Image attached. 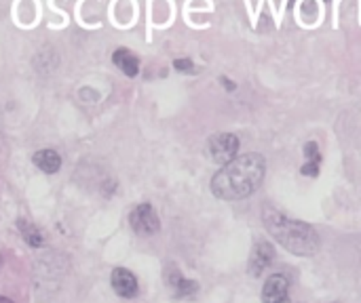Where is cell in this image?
Returning <instances> with one entry per match:
<instances>
[{
  "mask_svg": "<svg viewBox=\"0 0 361 303\" xmlns=\"http://www.w3.org/2000/svg\"><path fill=\"white\" fill-rule=\"evenodd\" d=\"M264 171L267 162L260 154L237 156L214 175L212 192L220 200H243L260 188Z\"/></svg>",
  "mask_w": 361,
  "mask_h": 303,
  "instance_id": "obj_1",
  "label": "cell"
},
{
  "mask_svg": "<svg viewBox=\"0 0 361 303\" xmlns=\"http://www.w3.org/2000/svg\"><path fill=\"white\" fill-rule=\"evenodd\" d=\"M264 226L269 230V234L290 253L300 255V257H309L315 255L319 249V236L315 232V228H311L305 221L298 219H290L288 215L267 207L264 209Z\"/></svg>",
  "mask_w": 361,
  "mask_h": 303,
  "instance_id": "obj_2",
  "label": "cell"
},
{
  "mask_svg": "<svg viewBox=\"0 0 361 303\" xmlns=\"http://www.w3.org/2000/svg\"><path fill=\"white\" fill-rule=\"evenodd\" d=\"M207 156L218 165H228L237 158L239 152V137L233 133H216L207 141Z\"/></svg>",
  "mask_w": 361,
  "mask_h": 303,
  "instance_id": "obj_3",
  "label": "cell"
},
{
  "mask_svg": "<svg viewBox=\"0 0 361 303\" xmlns=\"http://www.w3.org/2000/svg\"><path fill=\"white\" fill-rule=\"evenodd\" d=\"M129 224H131L133 232L140 234V236H152V234H157V232L161 230L159 215H157V211L152 209V205H148V202H142V205H137V207L131 211Z\"/></svg>",
  "mask_w": 361,
  "mask_h": 303,
  "instance_id": "obj_4",
  "label": "cell"
},
{
  "mask_svg": "<svg viewBox=\"0 0 361 303\" xmlns=\"http://www.w3.org/2000/svg\"><path fill=\"white\" fill-rule=\"evenodd\" d=\"M262 302L264 303H292L290 299V281L283 274H273L267 278L262 287Z\"/></svg>",
  "mask_w": 361,
  "mask_h": 303,
  "instance_id": "obj_5",
  "label": "cell"
},
{
  "mask_svg": "<svg viewBox=\"0 0 361 303\" xmlns=\"http://www.w3.org/2000/svg\"><path fill=\"white\" fill-rule=\"evenodd\" d=\"M165 283H167V287L171 289V293H173L176 297H180V299L195 297L197 291H199V285H197L195 281H186V278L180 274V270L173 268V266H169V268L165 270Z\"/></svg>",
  "mask_w": 361,
  "mask_h": 303,
  "instance_id": "obj_6",
  "label": "cell"
},
{
  "mask_svg": "<svg viewBox=\"0 0 361 303\" xmlns=\"http://www.w3.org/2000/svg\"><path fill=\"white\" fill-rule=\"evenodd\" d=\"M273 259H275V249H273V245L267 243V240H260V243L254 247L252 255H250V274H252V276H260V274L273 264Z\"/></svg>",
  "mask_w": 361,
  "mask_h": 303,
  "instance_id": "obj_7",
  "label": "cell"
},
{
  "mask_svg": "<svg viewBox=\"0 0 361 303\" xmlns=\"http://www.w3.org/2000/svg\"><path fill=\"white\" fill-rule=\"evenodd\" d=\"M110 283H112L114 293L125 297V299H131L137 295V278L125 268H116L110 276Z\"/></svg>",
  "mask_w": 361,
  "mask_h": 303,
  "instance_id": "obj_8",
  "label": "cell"
},
{
  "mask_svg": "<svg viewBox=\"0 0 361 303\" xmlns=\"http://www.w3.org/2000/svg\"><path fill=\"white\" fill-rule=\"evenodd\" d=\"M112 61L127 76H137V72H140V59L131 51H127V49H116L114 55H112Z\"/></svg>",
  "mask_w": 361,
  "mask_h": 303,
  "instance_id": "obj_9",
  "label": "cell"
},
{
  "mask_svg": "<svg viewBox=\"0 0 361 303\" xmlns=\"http://www.w3.org/2000/svg\"><path fill=\"white\" fill-rule=\"evenodd\" d=\"M32 160H34V165H36L42 173H49V175L57 173L59 167H61V158H59V154H57L55 150H38V152L34 154Z\"/></svg>",
  "mask_w": 361,
  "mask_h": 303,
  "instance_id": "obj_10",
  "label": "cell"
},
{
  "mask_svg": "<svg viewBox=\"0 0 361 303\" xmlns=\"http://www.w3.org/2000/svg\"><path fill=\"white\" fill-rule=\"evenodd\" d=\"M17 228H19L23 240H25L32 249H38V247H42V245L47 243L44 234H42L34 224H30V221H25V219H19V221H17Z\"/></svg>",
  "mask_w": 361,
  "mask_h": 303,
  "instance_id": "obj_11",
  "label": "cell"
},
{
  "mask_svg": "<svg viewBox=\"0 0 361 303\" xmlns=\"http://www.w3.org/2000/svg\"><path fill=\"white\" fill-rule=\"evenodd\" d=\"M305 156H307V165L302 167V175H311L317 177L319 175V165H322V154L315 141H309L305 146Z\"/></svg>",
  "mask_w": 361,
  "mask_h": 303,
  "instance_id": "obj_12",
  "label": "cell"
},
{
  "mask_svg": "<svg viewBox=\"0 0 361 303\" xmlns=\"http://www.w3.org/2000/svg\"><path fill=\"white\" fill-rule=\"evenodd\" d=\"M173 67H176L178 72H192V70H195V65H192L190 59H176V61H173Z\"/></svg>",
  "mask_w": 361,
  "mask_h": 303,
  "instance_id": "obj_13",
  "label": "cell"
},
{
  "mask_svg": "<svg viewBox=\"0 0 361 303\" xmlns=\"http://www.w3.org/2000/svg\"><path fill=\"white\" fill-rule=\"evenodd\" d=\"M222 82H224V86H228V89H231V91H233V89H235V84H233V82H231V80H226V78H222Z\"/></svg>",
  "mask_w": 361,
  "mask_h": 303,
  "instance_id": "obj_14",
  "label": "cell"
},
{
  "mask_svg": "<svg viewBox=\"0 0 361 303\" xmlns=\"http://www.w3.org/2000/svg\"><path fill=\"white\" fill-rule=\"evenodd\" d=\"M0 303H15V302H13V299H8V297H2V295H0Z\"/></svg>",
  "mask_w": 361,
  "mask_h": 303,
  "instance_id": "obj_15",
  "label": "cell"
}]
</instances>
